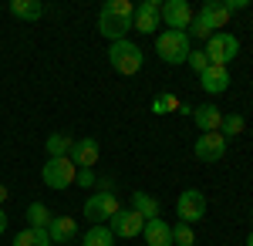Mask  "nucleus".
<instances>
[{
	"mask_svg": "<svg viewBox=\"0 0 253 246\" xmlns=\"http://www.w3.org/2000/svg\"><path fill=\"white\" fill-rule=\"evenodd\" d=\"M3 229H7V212L0 209V233H3Z\"/></svg>",
	"mask_w": 253,
	"mask_h": 246,
	"instance_id": "33",
	"label": "nucleus"
},
{
	"mask_svg": "<svg viewBox=\"0 0 253 246\" xmlns=\"http://www.w3.org/2000/svg\"><path fill=\"white\" fill-rule=\"evenodd\" d=\"M81 246H115V233L108 226H91L81 236Z\"/></svg>",
	"mask_w": 253,
	"mask_h": 246,
	"instance_id": "23",
	"label": "nucleus"
},
{
	"mask_svg": "<svg viewBox=\"0 0 253 246\" xmlns=\"http://www.w3.org/2000/svg\"><path fill=\"white\" fill-rule=\"evenodd\" d=\"M186 64H189V68H193L196 75H203V71H206V68H210V57H206V51H203V47H199V51H189V57H186Z\"/></svg>",
	"mask_w": 253,
	"mask_h": 246,
	"instance_id": "28",
	"label": "nucleus"
},
{
	"mask_svg": "<svg viewBox=\"0 0 253 246\" xmlns=\"http://www.w3.org/2000/svg\"><path fill=\"white\" fill-rule=\"evenodd\" d=\"M199 88H203L206 95H223V91L230 88V71H226V68L210 64V68L199 75Z\"/></svg>",
	"mask_w": 253,
	"mask_h": 246,
	"instance_id": "13",
	"label": "nucleus"
},
{
	"mask_svg": "<svg viewBox=\"0 0 253 246\" xmlns=\"http://www.w3.org/2000/svg\"><path fill=\"white\" fill-rule=\"evenodd\" d=\"M175 212H179V219L182 223H199L203 216H206V196L199 189H186V192H179V199H175Z\"/></svg>",
	"mask_w": 253,
	"mask_h": 246,
	"instance_id": "8",
	"label": "nucleus"
},
{
	"mask_svg": "<svg viewBox=\"0 0 253 246\" xmlns=\"http://www.w3.org/2000/svg\"><path fill=\"white\" fill-rule=\"evenodd\" d=\"M206 57H210V64H216V68H226L230 61H236L240 57V41L233 38V34H226V31H216L213 38L206 41Z\"/></svg>",
	"mask_w": 253,
	"mask_h": 246,
	"instance_id": "4",
	"label": "nucleus"
},
{
	"mask_svg": "<svg viewBox=\"0 0 253 246\" xmlns=\"http://www.w3.org/2000/svg\"><path fill=\"white\" fill-rule=\"evenodd\" d=\"M142 240L145 246H172V226L159 216V219H149L145 229H142Z\"/></svg>",
	"mask_w": 253,
	"mask_h": 246,
	"instance_id": "14",
	"label": "nucleus"
},
{
	"mask_svg": "<svg viewBox=\"0 0 253 246\" xmlns=\"http://www.w3.org/2000/svg\"><path fill=\"white\" fill-rule=\"evenodd\" d=\"M193 122L199 132H219L223 128V112L216 108V105H199V108H193Z\"/></svg>",
	"mask_w": 253,
	"mask_h": 246,
	"instance_id": "16",
	"label": "nucleus"
},
{
	"mask_svg": "<svg viewBox=\"0 0 253 246\" xmlns=\"http://www.w3.org/2000/svg\"><path fill=\"white\" fill-rule=\"evenodd\" d=\"M199 17L206 20V24L213 27V34H216L219 27H226V24H230V17H233V14H230L226 0H206V3H203V10H199Z\"/></svg>",
	"mask_w": 253,
	"mask_h": 246,
	"instance_id": "15",
	"label": "nucleus"
},
{
	"mask_svg": "<svg viewBox=\"0 0 253 246\" xmlns=\"http://www.w3.org/2000/svg\"><path fill=\"white\" fill-rule=\"evenodd\" d=\"M247 246H253V233H250V236H247Z\"/></svg>",
	"mask_w": 253,
	"mask_h": 246,
	"instance_id": "34",
	"label": "nucleus"
},
{
	"mask_svg": "<svg viewBox=\"0 0 253 246\" xmlns=\"http://www.w3.org/2000/svg\"><path fill=\"white\" fill-rule=\"evenodd\" d=\"M226 149H230V138H226L223 132H203L199 138H196V145H193L199 162H219V159L226 155Z\"/></svg>",
	"mask_w": 253,
	"mask_h": 246,
	"instance_id": "7",
	"label": "nucleus"
},
{
	"mask_svg": "<svg viewBox=\"0 0 253 246\" xmlns=\"http://www.w3.org/2000/svg\"><path fill=\"white\" fill-rule=\"evenodd\" d=\"M189 34L186 31H162L156 38V54L166 61V64H186L189 57Z\"/></svg>",
	"mask_w": 253,
	"mask_h": 246,
	"instance_id": "2",
	"label": "nucleus"
},
{
	"mask_svg": "<svg viewBox=\"0 0 253 246\" xmlns=\"http://www.w3.org/2000/svg\"><path fill=\"white\" fill-rule=\"evenodd\" d=\"M71 145H75V138H71V135H64V132L47 135V142H44V149H47L51 159H64V155L71 152Z\"/></svg>",
	"mask_w": 253,
	"mask_h": 246,
	"instance_id": "19",
	"label": "nucleus"
},
{
	"mask_svg": "<svg viewBox=\"0 0 253 246\" xmlns=\"http://www.w3.org/2000/svg\"><path fill=\"white\" fill-rule=\"evenodd\" d=\"M186 34L196 38V41H210V38H213V27L199 17V14H193V24H189V31H186Z\"/></svg>",
	"mask_w": 253,
	"mask_h": 246,
	"instance_id": "26",
	"label": "nucleus"
},
{
	"mask_svg": "<svg viewBox=\"0 0 253 246\" xmlns=\"http://www.w3.org/2000/svg\"><path fill=\"white\" fill-rule=\"evenodd\" d=\"M243 128H247L243 115H223V128H219V132L226 135V138H233V135H243Z\"/></svg>",
	"mask_w": 253,
	"mask_h": 246,
	"instance_id": "24",
	"label": "nucleus"
},
{
	"mask_svg": "<svg viewBox=\"0 0 253 246\" xmlns=\"http://www.w3.org/2000/svg\"><path fill=\"white\" fill-rule=\"evenodd\" d=\"M98 192H115V179H98Z\"/></svg>",
	"mask_w": 253,
	"mask_h": 246,
	"instance_id": "30",
	"label": "nucleus"
},
{
	"mask_svg": "<svg viewBox=\"0 0 253 246\" xmlns=\"http://www.w3.org/2000/svg\"><path fill=\"white\" fill-rule=\"evenodd\" d=\"M75 182H78V186H84V189H91V186H98V175H95L91 169H78Z\"/></svg>",
	"mask_w": 253,
	"mask_h": 246,
	"instance_id": "29",
	"label": "nucleus"
},
{
	"mask_svg": "<svg viewBox=\"0 0 253 246\" xmlns=\"http://www.w3.org/2000/svg\"><path fill=\"white\" fill-rule=\"evenodd\" d=\"M98 155H101V149H98L95 138H78V142L71 145V152H68V159H71L75 169H91L98 162Z\"/></svg>",
	"mask_w": 253,
	"mask_h": 246,
	"instance_id": "12",
	"label": "nucleus"
},
{
	"mask_svg": "<svg viewBox=\"0 0 253 246\" xmlns=\"http://www.w3.org/2000/svg\"><path fill=\"white\" fill-rule=\"evenodd\" d=\"M162 24L169 31H189L193 24V7L186 0H166L162 3Z\"/></svg>",
	"mask_w": 253,
	"mask_h": 246,
	"instance_id": "11",
	"label": "nucleus"
},
{
	"mask_svg": "<svg viewBox=\"0 0 253 246\" xmlns=\"http://www.w3.org/2000/svg\"><path fill=\"white\" fill-rule=\"evenodd\" d=\"M108 61H112V68H115L118 75H138L142 71V47L132 44V41H115L112 47H108Z\"/></svg>",
	"mask_w": 253,
	"mask_h": 246,
	"instance_id": "3",
	"label": "nucleus"
},
{
	"mask_svg": "<svg viewBox=\"0 0 253 246\" xmlns=\"http://www.w3.org/2000/svg\"><path fill=\"white\" fill-rule=\"evenodd\" d=\"M108 229L115 233V240H135L145 229V219L138 216L135 209H118L115 216H112V223H108Z\"/></svg>",
	"mask_w": 253,
	"mask_h": 246,
	"instance_id": "9",
	"label": "nucleus"
},
{
	"mask_svg": "<svg viewBox=\"0 0 253 246\" xmlns=\"http://www.w3.org/2000/svg\"><path fill=\"white\" fill-rule=\"evenodd\" d=\"M7 196H10V189H7V186H0V206L7 203Z\"/></svg>",
	"mask_w": 253,
	"mask_h": 246,
	"instance_id": "32",
	"label": "nucleus"
},
{
	"mask_svg": "<svg viewBox=\"0 0 253 246\" xmlns=\"http://www.w3.org/2000/svg\"><path fill=\"white\" fill-rule=\"evenodd\" d=\"M196 243V233L189 223H179V226H172V246H193Z\"/></svg>",
	"mask_w": 253,
	"mask_h": 246,
	"instance_id": "25",
	"label": "nucleus"
},
{
	"mask_svg": "<svg viewBox=\"0 0 253 246\" xmlns=\"http://www.w3.org/2000/svg\"><path fill=\"white\" fill-rule=\"evenodd\" d=\"M226 7H230V14H240L247 7V0H226Z\"/></svg>",
	"mask_w": 253,
	"mask_h": 246,
	"instance_id": "31",
	"label": "nucleus"
},
{
	"mask_svg": "<svg viewBox=\"0 0 253 246\" xmlns=\"http://www.w3.org/2000/svg\"><path fill=\"white\" fill-rule=\"evenodd\" d=\"M47 236H51V243L68 246L75 236H78V223H75L71 216H54V219H51V226H47Z\"/></svg>",
	"mask_w": 253,
	"mask_h": 246,
	"instance_id": "17",
	"label": "nucleus"
},
{
	"mask_svg": "<svg viewBox=\"0 0 253 246\" xmlns=\"http://www.w3.org/2000/svg\"><path fill=\"white\" fill-rule=\"evenodd\" d=\"M152 112H156V115L179 112V98H175V95H159L156 101H152Z\"/></svg>",
	"mask_w": 253,
	"mask_h": 246,
	"instance_id": "27",
	"label": "nucleus"
},
{
	"mask_svg": "<svg viewBox=\"0 0 253 246\" xmlns=\"http://www.w3.org/2000/svg\"><path fill=\"white\" fill-rule=\"evenodd\" d=\"M51 219H54V216H51V209L44 206V203H31V206H27V226L31 229H47Z\"/></svg>",
	"mask_w": 253,
	"mask_h": 246,
	"instance_id": "22",
	"label": "nucleus"
},
{
	"mask_svg": "<svg viewBox=\"0 0 253 246\" xmlns=\"http://www.w3.org/2000/svg\"><path fill=\"white\" fill-rule=\"evenodd\" d=\"M132 17H135V3L128 0H108L98 14V34L108 38L112 44L115 41H125V34L132 31Z\"/></svg>",
	"mask_w": 253,
	"mask_h": 246,
	"instance_id": "1",
	"label": "nucleus"
},
{
	"mask_svg": "<svg viewBox=\"0 0 253 246\" xmlns=\"http://www.w3.org/2000/svg\"><path fill=\"white\" fill-rule=\"evenodd\" d=\"M132 209H135L145 223H149V219H159V199L149 196V192H135V196H132Z\"/></svg>",
	"mask_w": 253,
	"mask_h": 246,
	"instance_id": "18",
	"label": "nucleus"
},
{
	"mask_svg": "<svg viewBox=\"0 0 253 246\" xmlns=\"http://www.w3.org/2000/svg\"><path fill=\"white\" fill-rule=\"evenodd\" d=\"M159 24H162V3H159V0H142L135 7L132 27H135L138 34H156Z\"/></svg>",
	"mask_w": 253,
	"mask_h": 246,
	"instance_id": "10",
	"label": "nucleus"
},
{
	"mask_svg": "<svg viewBox=\"0 0 253 246\" xmlns=\"http://www.w3.org/2000/svg\"><path fill=\"white\" fill-rule=\"evenodd\" d=\"M118 196L115 192H95L88 203H84V219L91 223V226H105V223H112V216L118 212Z\"/></svg>",
	"mask_w": 253,
	"mask_h": 246,
	"instance_id": "6",
	"label": "nucleus"
},
{
	"mask_svg": "<svg viewBox=\"0 0 253 246\" xmlns=\"http://www.w3.org/2000/svg\"><path fill=\"white\" fill-rule=\"evenodd\" d=\"M75 175L78 169L71 165V159L64 155V159H47L44 162V169H41V179H44V186L47 189H68V186H75Z\"/></svg>",
	"mask_w": 253,
	"mask_h": 246,
	"instance_id": "5",
	"label": "nucleus"
},
{
	"mask_svg": "<svg viewBox=\"0 0 253 246\" xmlns=\"http://www.w3.org/2000/svg\"><path fill=\"white\" fill-rule=\"evenodd\" d=\"M10 14L20 17V20H41L44 3H38V0H14V3H10Z\"/></svg>",
	"mask_w": 253,
	"mask_h": 246,
	"instance_id": "21",
	"label": "nucleus"
},
{
	"mask_svg": "<svg viewBox=\"0 0 253 246\" xmlns=\"http://www.w3.org/2000/svg\"><path fill=\"white\" fill-rule=\"evenodd\" d=\"M14 246H51V236H47V229L24 226L17 236H14Z\"/></svg>",
	"mask_w": 253,
	"mask_h": 246,
	"instance_id": "20",
	"label": "nucleus"
}]
</instances>
